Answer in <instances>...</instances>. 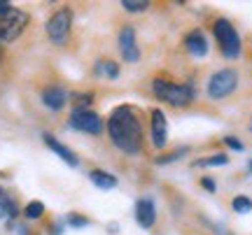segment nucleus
<instances>
[{"label": "nucleus", "mask_w": 252, "mask_h": 235, "mask_svg": "<svg viewBox=\"0 0 252 235\" xmlns=\"http://www.w3.org/2000/svg\"><path fill=\"white\" fill-rule=\"evenodd\" d=\"M108 135L112 145L124 154H138L143 149V121L131 105H119L108 117Z\"/></svg>", "instance_id": "nucleus-1"}, {"label": "nucleus", "mask_w": 252, "mask_h": 235, "mask_svg": "<svg viewBox=\"0 0 252 235\" xmlns=\"http://www.w3.org/2000/svg\"><path fill=\"white\" fill-rule=\"evenodd\" d=\"M152 91L161 103H168L173 107H187L189 103L194 100V86H191V84H178V81H168V79H154Z\"/></svg>", "instance_id": "nucleus-2"}, {"label": "nucleus", "mask_w": 252, "mask_h": 235, "mask_svg": "<svg viewBox=\"0 0 252 235\" xmlns=\"http://www.w3.org/2000/svg\"><path fill=\"white\" fill-rule=\"evenodd\" d=\"M213 33H215V40H217V47L224 58L234 61L241 56V37L236 33L234 24L229 19H217L213 24Z\"/></svg>", "instance_id": "nucleus-3"}, {"label": "nucleus", "mask_w": 252, "mask_h": 235, "mask_svg": "<svg viewBox=\"0 0 252 235\" xmlns=\"http://www.w3.org/2000/svg\"><path fill=\"white\" fill-rule=\"evenodd\" d=\"M238 86V73L234 68H224V70H217L210 75L208 79V96L213 100H222L226 96H231Z\"/></svg>", "instance_id": "nucleus-4"}, {"label": "nucleus", "mask_w": 252, "mask_h": 235, "mask_svg": "<svg viewBox=\"0 0 252 235\" xmlns=\"http://www.w3.org/2000/svg\"><path fill=\"white\" fill-rule=\"evenodd\" d=\"M28 21H31L28 12L12 7L5 17L0 19V42H14V40L24 33V28L28 26Z\"/></svg>", "instance_id": "nucleus-5"}, {"label": "nucleus", "mask_w": 252, "mask_h": 235, "mask_svg": "<svg viewBox=\"0 0 252 235\" xmlns=\"http://www.w3.org/2000/svg\"><path fill=\"white\" fill-rule=\"evenodd\" d=\"M72 28V9L70 7H61L56 9L54 14L47 21V37L54 42V45H63L68 35H70Z\"/></svg>", "instance_id": "nucleus-6"}, {"label": "nucleus", "mask_w": 252, "mask_h": 235, "mask_svg": "<svg viewBox=\"0 0 252 235\" xmlns=\"http://www.w3.org/2000/svg\"><path fill=\"white\" fill-rule=\"evenodd\" d=\"M70 128L80 131V133H89V135H100L105 124L94 109H72Z\"/></svg>", "instance_id": "nucleus-7"}, {"label": "nucleus", "mask_w": 252, "mask_h": 235, "mask_svg": "<svg viewBox=\"0 0 252 235\" xmlns=\"http://www.w3.org/2000/svg\"><path fill=\"white\" fill-rule=\"evenodd\" d=\"M117 45H119V54H122V58L126 63H138L140 61V49H138V42H135L133 26H124L119 30Z\"/></svg>", "instance_id": "nucleus-8"}, {"label": "nucleus", "mask_w": 252, "mask_h": 235, "mask_svg": "<svg viewBox=\"0 0 252 235\" xmlns=\"http://www.w3.org/2000/svg\"><path fill=\"white\" fill-rule=\"evenodd\" d=\"M168 140V121L161 109H152V145L157 149H163Z\"/></svg>", "instance_id": "nucleus-9"}, {"label": "nucleus", "mask_w": 252, "mask_h": 235, "mask_svg": "<svg viewBox=\"0 0 252 235\" xmlns=\"http://www.w3.org/2000/svg\"><path fill=\"white\" fill-rule=\"evenodd\" d=\"M65 103H68V93H65V89L59 86V84H52V86H47V89L42 91V105L49 107L52 112L63 109Z\"/></svg>", "instance_id": "nucleus-10"}, {"label": "nucleus", "mask_w": 252, "mask_h": 235, "mask_svg": "<svg viewBox=\"0 0 252 235\" xmlns=\"http://www.w3.org/2000/svg\"><path fill=\"white\" fill-rule=\"evenodd\" d=\"M135 221L138 226L143 228H152L157 221V208H154L152 198H140L135 203Z\"/></svg>", "instance_id": "nucleus-11"}, {"label": "nucleus", "mask_w": 252, "mask_h": 235, "mask_svg": "<svg viewBox=\"0 0 252 235\" xmlns=\"http://www.w3.org/2000/svg\"><path fill=\"white\" fill-rule=\"evenodd\" d=\"M185 49H187L191 56H198V58L208 54V40H206V35H203L201 28L187 33V37H185Z\"/></svg>", "instance_id": "nucleus-12"}, {"label": "nucleus", "mask_w": 252, "mask_h": 235, "mask_svg": "<svg viewBox=\"0 0 252 235\" xmlns=\"http://www.w3.org/2000/svg\"><path fill=\"white\" fill-rule=\"evenodd\" d=\"M42 140H45V145L49 147V149H52V152H54L56 156H61V158H63L65 163H68L70 168H77V165H80V158L75 156V152H70V149H68L65 145H61V142H59V140H56L54 135L45 133V135H42Z\"/></svg>", "instance_id": "nucleus-13"}, {"label": "nucleus", "mask_w": 252, "mask_h": 235, "mask_svg": "<svg viewBox=\"0 0 252 235\" xmlns=\"http://www.w3.org/2000/svg\"><path fill=\"white\" fill-rule=\"evenodd\" d=\"M89 180H91L94 186H98V189H103V191L115 189V186H117V177H115V175H110V172H105V170H91Z\"/></svg>", "instance_id": "nucleus-14"}, {"label": "nucleus", "mask_w": 252, "mask_h": 235, "mask_svg": "<svg viewBox=\"0 0 252 235\" xmlns=\"http://www.w3.org/2000/svg\"><path fill=\"white\" fill-rule=\"evenodd\" d=\"M14 219L17 217V205H14V200L9 198L5 189H0V219Z\"/></svg>", "instance_id": "nucleus-15"}, {"label": "nucleus", "mask_w": 252, "mask_h": 235, "mask_svg": "<svg viewBox=\"0 0 252 235\" xmlns=\"http://www.w3.org/2000/svg\"><path fill=\"white\" fill-rule=\"evenodd\" d=\"M226 163H229V156L226 154H213V156L194 161V168H215V165H226Z\"/></svg>", "instance_id": "nucleus-16"}, {"label": "nucleus", "mask_w": 252, "mask_h": 235, "mask_svg": "<svg viewBox=\"0 0 252 235\" xmlns=\"http://www.w3.org/2000/svg\"><path fill=\"white\" fill-rule=\"evenodd\" d=\"M96 75H103V77H108V79H115L119 75V65L115 61H98L96 63Z\"/></svg>", "instance_id": "nucleus-17"}, {"label": "nucleus", "mask_w": 252, "mask_h": 235, "mask_svg": "<svg viewBox=\"0 0 252 235\" xmlns=\"http://www.w3.org/2000/svg\"><path fill=\"white\" fill-rule=\"evenodd\" d=\"M231 208L236 214H248V212H252V198L250 196H236L231 200Z\"/></svg>", "instance_id": "nucleus-18"}, {"label": "nucleus", "mask_w": 252, "mask_h": 235, "mask_svg": "<svg viewBox=\"0 0 252 235\" xmlns=\"http://www.w3.org/2000/svg\"><path fill=\"white\" fill-rule=\"evenodd\" d=\"M42 214H45V205H42L40 200H31L26 208H24V217L31 219V221H33V219H40Z\"/></svg>", "instance_id": "nucleus-19"}, {"label": "nucleus", "mask_w": 252, "mask_h": 235, "mask_svg": "<svg viewBox=\"0 0 252 235\" xmlns=\"http://www.w3.org/2000/svg\"><path fill=\"white\" fill-rule=\"evenodd\" d=\"M122 7L126 9V12H145V9L150 7V2L147 0H122Z\"/></svg>", "instance_id": "nucleus-20"}, {"label": "nucleus", "mask_w": 252, "mask_h": 235, "mask_svg": "<svg viewBox=\"0 0 252 235\" xmlns=\"http://www.w3.org/2000/svg\"><path fill=\"white\" fill-rule=\"evenodd\" d=\"M182 154H187V147L175 149V152H171V154H161L159 158H157V163H159V165H163V163H171V161H175V158H178V156H182Z\"/></svg>", "instance_id": "nucleus-21"}, {"label": "nucleus", "mask_w": 252, "mask_h": 235, "mask_svg": "<svg viewBox=\"0 0 252 235\" xmlns=\"http://www.w3.org/2000/svg\"><path fill=\"white\" fill-rule=\"evenodd\" d=\"M68 226L84 228V226H89V219H87V217H80V214H70V217H68Z\"/></svg>", "instance_id": "nucleus-22"}, {"label": "nucleus", "mask_w": 252, "mask_h": 235, "mask_svg": "<svg viewBox=\"0 0 252 235\" xmlns=\"http://www.w3.org/2000/svg\"><path fill=\"white\" fill-rule=\"evenodd\" d=\"M224 145L229 147V149H234V152H243L245 149V145L238 140V137H234V135H226L224 137Z\"/></svg>", "instance_id": "nucleus-23"}, {"label": "nucleus", "mask_w": 252, "mask_h": 235, "mask_svg": "<svg viewBox=\"0 0 252 235\" xmlns=\"http://www.w3.org/2000/svg\"><path fill=\"white\" fill-rule=\"evenodd\" d=\"M201 186H203L206 191H210V193H215L217 191V184L210 180V177H203V180H201Z\"/></svg>", "instance_id": "nucleus-24"}, {"label": "nucleus", "mask_w": 252, "mask_h": 235, "mask_svg": "<svg viewBox=\"0 0 252 235\" xmlns=\"http://www.w3.org/2000/svg\"><path fill=\"white\" fill-rule=\"evenodd\" d=\"M9 9H12V5H9V2H5V0H0V19L5 17Z\"/></svg>", "instance_id": "nucleus-25"}, {"label": "nucleus", "mask_w": 252, "mask_h": 235, "mask_svg": "<svg viewBox=\"0 0 252 235\" xmlns=\"http://www.w3.org/2000/svg\"><path fill=\"white\" fill-rule=\"evenodd\" d=\"M248 168H250V175H252V161H250V165H248Z\"/></svg>", "instance_id": "nucleus-26"}, {"label": "nucleus", "mask_w": 252, "mask_h": 235, "mask_svg": "<svg viewBox=\"0 0 252 235\" xmlns=\"http://www.w3.org/2000/svg\"><path fill=\"white\" fill-rule=\"evenodd\" d=\"M250 133H252V119H250Z\"/></svg>", "instance_id": "nucleus-27"}, {"label": "nucleus", "mask_w": 252, "mask_h": 235, "mask_svg": "<svg viewBox=\"0 0 252 235\" xmlns=\"http://www.w3.org/2000/svg\"><path fill=\"white\" fill-rule=\"evenodd\" d=\"M0 58H2V54H0Z\"/></svg>", "instance_id": "nucleus-28"}]
</instances>
